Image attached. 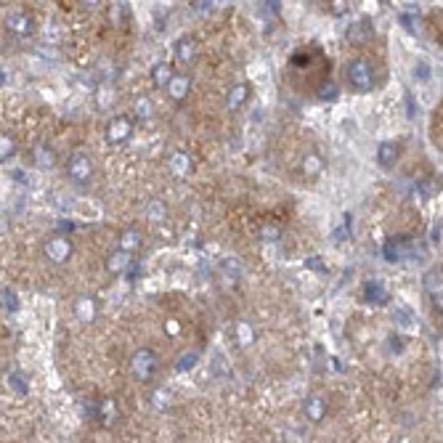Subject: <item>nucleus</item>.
Masks as SVG:
<instances>
[{
    "label": "nucleus",
    "mask_w": 443,
    "mask_h": 443,
    "mask_svg": "<svg viewBox=\"0 0 443 443\" xmlns=\"http://www.w3.org/2000/svg\"><path fill=\"white\" fill-rule=\"evenodd\" d=\"M348 82L356 93H369L374 88V67L366 59H353L348 64Z\"/></svg>",
    "instance_id": "f257e3e1"
},
{
    "label": "nucleus",
    "mask_w": 443,
    "mask_h": 443,
    "mask_svg": "<svg viewBox=\"0 0 443 443\" xmlns=\"http://www.w3.org/2000/svg\"><path fill=\"white\" fill-rule=\"evenodd\" d=\"M67 175L75 186H91L93 181V162L85 151H75L67 160Z\"/></svg>",
    "instance_id": "f03ea898"
},
{
    "label": "nucleus",
    "mask_w": 443,
    "mask_h": 443,
    "mask_svg": "<svg viewBox=\"0 0 443 443\" xmlns=\"http://www.w3.org/2000/svg\"><path fill=\"white\" fill-rule=\"evenodd\" d=\"M131 372H133V377H136L138 383H149L151 377L157 374V356H154V351H149V348H141V351L133 353Z\"/></svg>",
    "instance_id": "7ed1b4c3"
},
{
    "label": "nucleus",
    "mask_w": 443,
    "mask_h": 443,
    "mask_svg": "<svg viewBox=\"0 0 443 443\" xmlns=\"http://www.w3.org/2000/svg\"><path fill=\"white\" fill-rule=\"evenodd\" d=\"M43 255L48 258L50 263H67L72 258V242L70 236L64 234H53L43 242Z\"/></svg>",
    "instance_id": "20e7f679"
},
{
    "label": "nucleus",
    "mask_w": 443,
    "mask_h": 443,
    "mask_svg": "<svg viewBox=\"0 0 443 443\" xmlns=\"http://www.w3.org/2000/svg\"><path fill=\"white\" fill-rule=\"evenodd\" d=\"M6 27H9V32H13L16 38H30L38 24H35V19H32L30 13H24V11H13V13L6 16Z\"/></svg>",
    "instance_id": "39448f33"
},
{
    "label": "nucleus",
    "mask_w": 443,
    "mask_h": 443,
    "mask_svg": "<svg viewBox=\"0 0 443 443\" xmlns=\"http://www.w3.org/2000/svg\"><path fill=\"white\" fill-rule=\"evenodd\" d=\"M412 255H414V242L409 236H398V239H390V242L385 244V258L390 263L409 261Z\"/></svg>",
    "instance_id": "423d86ee"
},
{
    "label": "nucleus",
    "mask_w": 443,
    "mask_h": 443,
    "mask_svg": "<svg viewBox=\"0 0 443 443\" xmlns=\"http://www.w3.org/2000/svg\"><path fill=\"white\" fill-rule=\"evenodd\" d=\"M106 138L111 143H120V141H128L131 138V120L128 117H114L109 122V128H106Z\"/></svg>",
    "instance_id": "0eeeda50"
},
{
    "label": "nucleus",
    "mask_w": 443,
    "mask_h": 443,
    "mask_svg": "<svg viewBox=\"0 0 443 443\" xmlns=\"http://www.w3.org/2000/svg\"><path fill=\"white\" fill-rule=\"evenodd\" d=\"M302 412H305V417H308L311 422H322L324 417H327V403H324V398H319V395H311V398L302 401Z\"/></svg>",
    "instance_id": "6e6552de"
},
{
    "label": "nucleus",
    "mask_w": 443,
    "mask_h": 443,
    "mask_svg": "<svg viewBox=\"0 0 443 443\" xmlns=\"http://www.w3.org/2000/svg\"><path fill=\"white\" fill-rule=\"evenodd\" d=\"M398 151H401V146L398 143H393V141H385V143H380V149H377V162L383 165V168H393L395 162H398Z\"/></svg>",
    "instance_id": "1a4fd4ad"
},
{
    "label": "nucleus",
    "mask_w": 443,
    "mask_h": 443,
    "mask_svg": "<svg viewBox=\"0 0 443 443\" xmlns=\"http://www.w3.org/2000/svg\"><path fill=\"white\" fill-rule=\"evenodd\" d=\"M363 295H366V300L372 302V305H385L388 302V290H385V284L380 279H372V282L366 284Z\"/></svg>",
    "instance_id": "9d476101"
},
{
    "label": "nucleus",
    "mask_w": 443,
    "mask_h": 443,
    "mask_svg": "<svg viewBox=\"0 0 443 443\" xmlns=\"http://www.w3.org/2000/svg\"><path fill=\"white\" fill-rule=\"evenodd\" d=\"M168 93L175 101L186 99V93H189V77L186 75H173V80L168 82Z\"/></svg>",
    "instance_id": "9b49d317"
},
{
    "label": "nucleus",
    "mask_w": 443,
    "mask_h": 443,
    "mask_svg": "<svg viewBox=\"0 0 443 443\" xmlns=\"http://www.w3.org/2000/svg\"><path fill=\"white\" fill-rule=\"evenodd\" d=\"M425 290L433 295L435 305L441 308V271L438 268H433V271L425 276Z\"/></svg>",
    "instance_id": "f8f14e48"
},
{
    "label": "nucleus",
    "mask_w": 443,
    "mask_h": 443,
    "mask_svg": "<svg viewBox=\"0 0 443 443\" xmlns=\"http://www.w3.org/2000/svg\"><path fill=\"white\" fill-rule=\"evenodd\" d=\"M128 266H131V255H128V252H114V255H109V261H106V268H109L111 273L125 271Z\"/></svg>",
    "instance_id": "ddd939ff"
},
{
    "label": "nucleus",
    "mask_w": 443,
    "mask_h": 443,
    "mask_svg": "<svg viewBox=\"0 0 443 443\" xmlns=\"http://www.w3.org/2000/svg\"><path fill=\"white\" fill-rule=\"evenodd\" d=\"M0 305L9 313H16L19 311V295L13 292V290H3V292H0Z\"/></svg>",
    "instance_id": "4468645a"
},
{
    "label": "nucleus",
    "mask_w": 443,
    "mask_h": 443,
    "mask_svg": "<svg viewBox=\"0 0 443 443\" xmlns=\"http://www.w3.org/2000/svg\"><path fill=\"white\" fill-rule=\"evenodd\" d=\"M13 151H16V143L11 138L9 133H0V162H6L13 157Z\"/></svg>",
    "instance_id": "2eb2a0df"
},
{
    "label": "nucleus",
    "mask_w": 443,
    "mask_h": 443,
    "mask_svg": "<svg viewBox=\"0 0 443 443\" xmlns=\"http://www.w3.org/2000/svg\"><path fill=\"white\" fill-rule=\"evenodd\" d=\"M75 313L80 316L82 322H91V319H93V300H88V297H80V300L75 302Z\"/></svg>",
    "instance_id": "dca6fc26"
},
{
    "label": "nucleus",
    "mask_w": 443,
    "mask_h": 443,
    "mask_svg": "<svg viewBox=\"0 0 443 443\" xmlns=\"http://www.w3.org/2000/svg\"><path fill=\"white\" fill-rule=\"evenodd\" d=\"M151 403L157 406V409H170V403H173V395L168 393V390H157V393L151 395Z\"/></svg>",
    "instance_id": "f3484780"
},
{
    "label": "nucleus",
    "mask_w": 443,
    "mask_h": 443,
    "mask_svg": "<svg viewBox=\"0 0 443 443\" xmlns=\"http://www.w3.org/2000/svg\"><path fill=\"white\" fill-rule=\"evenodd\" d=\"M165 215H168V207H165L160 199L151 202L149 204V218L151 221H165Z\"/></svg>",
    "instance_id": "a211bd4d"
},
{
    "label": "nucleus",
    "mask_w": 443,
    "mask_h": 443,
    "mask_svg": "<svg viewBox=\"0 0 443 443\" xmlns=\"http://www.w3.org/2000/svg\"><path fill=\"white\" fill-rule=\"evenodd\" d=\"M99 417H101V422L104 425H111V417H114V401H106L101 403V409H99Z\"/></svg>",
    "instance_id": "6ab92c4d"
},
{
    "label": "nucleus",
    "mask_w": 443,
    "mask_h": 443,
    "mask_svg": "<svg viewBox=\"0 0 443 443\" xmlns=\"http://www.w3.org/2000/svg\"><path fill=\"white\" fill-rule=\"evenodd\" d=\"M138 234L136 231H125L122 234V252H131V250H136L138 247Z\"/></svg>",
    "instance_id": "aec40b11"
},
{
    "label": "nucleus",
    "mask_w": 443,
    "mask_h": 443,
    "mask_svg": "<svg viewBox=\"0 0 443 443\" xmlns=\"http://www.w3.org/2000/svg\"><path fill=\"white\" fill-rule=\"evenodd\" d=\"M173 75H175V72H170V67H157V70H154V82H157V85L165 82V88H168V82L173 80Z\"/></svg>",
    "instance_id": "412c9836"
},
{
    "label": "nucleus",
    "mask_w": 443,
    "mask_h": 443,
    "mask_svg": "<svg viewBox=\"0 0 443 443\" xmlns=\"http://www.w3.org/2000/svg\"><path fill=\"white\" fill-rule=\"evenodd\" d=\"M247 91H250L247 85H236V88H234V93H231V99H229V109H236V106H239V101L247 96Z\"/></svg>",
    "instance_id": "4be33fe9"
},
{
    "label": "nucleus",
    "mask_w": 443,
    "mask_h": 443,
    "mask_svg": "<svg viewBox=\"0 0 443 443\" xmlns=\"http://www.w3.org/2000/svg\"><path fill=\"white\" fill-rule=\"evenodd\" d=\"M197 359H199L197 353H189L186 359H178V366H175V369H178V372H189V369H194V363H197Z\"/></svg>",
    "instance_id": "5701e85b"
},
{
    "label": "nucleus",
    "mask_w": 443,
    "mask_h": 443,
    "mask_svg": "<svg viewBox=\"0 0 443 443\" xmlns=\"http://www.w3.org/2000/svg\"><path fill=\"white\" fill-rule=\"evenodd\" d=\"M252 337H255V334H252V329H250V327H247V324H239V345H242V348H244V345H250L252 343Z\"/></svg>",
    "instance_id": "b1692460"
},
{
    "label": "nucleus",
    "mask_w": 443,
    "mask_h": 443,
    "mask_svg": "<svg viewBox=\"0 0 443 443\" xmlns=\"http://www.w3.org/2000/svg\"><path fill=\"white\" fill-rule=\"evenodd\" d=\"M319 96H322V99H329V96H337V85H334V82H322V91H319Z\"/></svg>",
    "instance_id": "393cba45"
},
{
    "label": "nucleus",
    "mask_w": 443,
    "mask_h": 443,
    "mask_svg": "<svg viewBox=\"0 0 443 443\" xmlns=\"http://www.w3.org/2000/svg\"><path fill=\"white\" fill-rule=\"evenodd\" d=\"M35 154H38V162H40L43 168H48L50 160L45 157V154H48V146H38V149H35Z\"/></svg>",
    "instance_id": "a878e982"
},
{
    "label": "nucleus",
    "mask_w": 443,
    "mask_h": 443,
    "mask_svg": "<svg viewBox=\"0 0 443 443\" xmlns=\"http://www.w3.org/2000/svg\"><path fill=\"white\" fill-rule=\"evenodd\" d=\"M11 385H16V390H19V393H27V383L21 380L19 374H13V377H11Z\"/></svg>",
    "instance_id": "bb28decb"
}]
</instances>
